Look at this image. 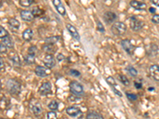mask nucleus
<instances>
[{
    "instance_id": "ddd939ff",
    "label": "nucleus",
    "mask_w": 159,
    "mask_h": 119,
    "mask_svg": "<svg viewBox=\"0 0 159 119\" xmlns=\"http://www.w3.org/2000/svg\"><path fill=\"white\" fill-rule=\"evenodd\" d=\"M149 73H150V76L154 80L156 81H159V66L158 65H156V64H154L152 65L150 68V70H149Z\"/></svg>"
},
{
    "instance_id": "a19ab883",
    "label": "nucleus",
    "mask_w": 159,
    "mask_h": 119,
    "mask_svg": "<svg viewBox=\"0 0 159 119\" xmlns=\"http://www.w3.org/2000/svg\"><path fill=\"white\" fill-rule=\"evenodd\" d=\"M135 87L137 88V89H141L142 87H143V84L141 83H135Z\"/></svg>"
},
{
    "instance_id": "4be33fe9",
    "label": "nucleus",
    "mask_w": 159,
    "mask_h": 119,
    "mask_svg": "<svg viewBox=\"0 0 159 119\" xmlns=\"http://www.w3.org/2000/svg\"><path fill=\"white\" fill-rule=\"evenodd\" d=\"M35 56H36L31 55V54L28 53V54L25 56V63H26V64H33V63H35Z\"/></svg>"
},
{
    "instance_id": "f257e3e1",
    "label": "nucleus",
    "mask_w": 159,
    "mask_h": 119,
    "mask_svg": "<svg viewBox=\"0 0 159 119\" xmlns=\"http://www.w3.org/2000/svg\"><path fill=\"white\" fill-rule=\"evenodd\" d=\"M6 89L10 94L13 95H18L21 92V84L19 81L14 79H10L6 83Z\"/></svg>"
},
{
    "instance_id": "412c9836",
    "label": "nucleus",
    "mask_w": 159,
    "mask_h": 119,
    "mask_svg": "<svg viewBox=\"0 0 159 119\" xmlns=\"http://www.w3.org/2000/svg\"><path fill=\"white\" fill-rule=\"evenodd\" d=\"M9 26L12 28L13 29H19L20 27V22H19L17 19H11L8 21Z\"/></svg>"
},
{
    "instance_id": "a211bd4d",
    "label": "nucleus",
    "mask_w": 159,
    "mask_h": 119,
    "mask_svg": "<svg viewBox=\"0 0 159 119\" xmlns=\"http://www.w3.org/2000/svg\"><path fill=\"white\" fill-rule=\"evenodd\" d=\"M1 41H2L1 43L5 45L7 48H12L14 47L13 39H12L10 36H7V37L1 38Z\"/></svg>"
},
{
    "instance_id": "cd10ccee",
    "label": "nucleus",
    "mask_w": 159,
    "mask_h": 119,
    "mask_svg": "<svg viewBox=\"0 0 159 119\" xmlns=\"http://www.w3.org/2000/svg\"><path fill=\"white\" fill-rule=\"evenodd\" d=\"M119 80H120V82L123 83L125 86H128L130 84V81L128 80V79L127 78V76H125L123 75H119Z\"/></svg>"
},
{
    "instance_id": "20e7f679",
    "label": "nucleus",
    "mask_w": 159,
    "mask_h": 119,
    "mask_svg": "<svg viewBox=\"0 0 159 119\" xmlns=\"http://www.w3.org/2000/svg\"><path fill=\"white\" fill-rule=\"evenodd\" d=\"M69 89L73 95L78 96L84 95V87L77 81H72L69 84Z\"/></svg>"
},
{
    "instance_id": "c85d7f7f",
    "label": "nucleus",
    "mask_w": 159,
    "mask_h": 119,
    "mask_svg": "<svg viewBox=\"0 0 159 119\" xmlns=\"http://www.w3.org/2000/svg\"><path fill=\"white\" fill-rule=\"evenodd\" d=\"M9 36V33L7 30L6 29H4L3 26H0V37L1 38H3V37H6Z\"/></svg>"
},
{
    "instance_id": "f3484780",
    "label": "nucleus",
    "mask_w": 159,
    "mask_h": 119,
    "mask_svg": "<svg viewBox=\"0 0 159 119\" xmlns=\"http://www.w3.org/2000/svg\"><path fill=\"white\" fill-rule=\"evenodd\" d=\"M22 36L24 41H30L33 37H34V32H33L32 29L28 28V29H25L24 31H23Z\"/></svg>"
},
{
    "instance_id": "2f4dec72",
    "label": "nucleus",
    "mask_w": 159,
    "mask_h": 119,
    "mask_svg": "<svg viewBox=\"0 0 159 119\" xmlns=\"http://www.w3.org/2000/svg\"><path fill=\"white\" fill-rule=\"evenodd\" d=\"M46 119H57V114L55 111H50L47 114Z\"/></svg>"
},
{
    "instance_id": "dca6fc26",
    "label": "nucleus",
    "mask_w": 159,
    "mask_h": 119,
    "mask_svg": "<svg viewBox=\"0 0 159 119\" xmlns=\"http://www.w3.org/2000/svg\"><path fill=\"white\" fill-rule=\"evenodd\" d=\"M20 15H21L22 20L25 21H32L34 18V15L33 14L32 11H22L20 13Z\"/></svg>"
},
{
    "instance_id": "39448f33",
    "label": "nucleus",
    "mask_w": 159,
    "mask_h": 119,
    "mask_svg": "<svg viewBox=\"0 0 159 119\" xmlns=\"http://www.w3.org/2000/svg\"><path fill=\"white\" fill-rule=\"evenodd\" d=\"M130 26L134 31H139L144 26V22L138 19L135 16H131L130 19Z\"/></svg>"
},
{
    "instance_id": "2eb2a0df",
    "label": "nucleus",
    "mask_w": 159,
    "mask_h": 119,
    "mask_svg": "<svg viewBox=\"0 0 159 119\" xmlns=\"http://www.w3.org/2000/svg\"><path fill=\"white\" fill-rule=\"evenodd\" d=\"M116 19H117V16L114 12H111V11H108L104 14L103 15V20L106 21L107 24H111L114 22L116 21Z\"/></svg>"
},
{
    "instance_id": "ea45409f",
    "label": "nucleus",
    "mask_w": 159,
    "mask_h": 119,
    "mask_svg": "<svg viewBox=\"0 0 159 119\" xmlns=\"http://www.w3.org/2000/svg\"><path fill=\"white\" fill-rule=\"evenodd\" d=\"M57 60L59 61V62H61V61H62L63 60H65V56L63 55V54H61V53H60V54L57 55Z\"/></svg>"
},
{
    "instance_id": "1a4fd4ad",
    "label": "nucleus",
    "mask_w": 159,
    "mask_h": 119,
    "mask_svg": "<svg viewBox=\"0 0 159 119\" xmlns=\"http://www.w3.org/2000/svg\"><path fill=\"white\" fill-rule=\"evenodd\" d=\"M43 63L45 66L48 68H53L55 64H56V60L54 58V56L52 54H46V56L44 57Z\"/></svg>"
},
{
    "instance_id": "7c9ffc66",
    "label": "nucleus",
    "mask_w": 159,
    "mask_h": 119,
    "mask_svg": "<svg viewBox=\"0 0 159 119\" xmlns=\"http://www.w3.org/2000/svg\"><path fill=\"white\" fill-rule=\"evenodd\" d=\"M126 95H127V97L128 98V99L131 101H136L138 99V96L137 95H135V94H133V93H126Z\"/></svg>"
},
{
    "instance_id": "72a5a7b5",
    "label": "nucleus",
    "mask_w": 159,
    "mask_h": 119,
    "mask_svg": "<svg viewBox=\"0 0 159 119\" xmlns=\"http://www.w3.org/2000/svg\"><path fill=\"white\" fill-rule=\"evenodd\" d=\"M107 82L108 83V84L110 85L111 87H116V83L115 81V79H113V77L109 76L108 77V79H107Z\"/></svg>"
},
{
    "instance_id": "37998d69",
    "label": "nucleus",
    "mask_w": 159,
    "mask_h": 119,
    "mask_svg": "<svg viewBox=\"0 0 159 119\" xmlns=\"http://www.w3.org/2000/svg\"><path fill=\"white\" fill-rule=\"evenodd\" d=\"M0 62H1V71H3L4 70V63H3V59L1 58L0 59Z\"/></svg>"
},
{
    "instance_id": "f704fd0d",
    "label": "nucleus",
    "mask_w": 159,
    "mask_h": 119,
    "mask_svg": "<svg viewBox=\"0 0 159 119\" xmlns=\"http://www.w3.org/2000/svg\"><path fill=\"white\" fill-rule=\"evenodd\" d=\"M97 29L101 33H103V32L105 31V29H104V27H103V25L101 23V21H97Z\"/></svg>"
},
{
    "instance_id": "7ed1b4c3",
    "label": "nucleus",
    "mask_w": 159,
    "mask_h": 119,
    "mask_svg": "<svg viewBox=\"0 0 159 119\" xmlns=\"http://www.w3.org/2000/svg\"><path fill=\"white\" fill-rule=\"evenodd\" d=\"M127 31V26L126 24L121 21H116L111 26V32L113 34L116 36H122Z\"/></svg>"
},
{
    "instance_id": "f03ea898",
    "label": "nucleus",
    "mask_w": 159,
    "mask_h": 119,
    "mask_svg": "<svg viewBox=\"0 0 159 119\" xmlns=\"http://www.w3.org/2000/svg\"><path fill=\"white\" fill-rule=\"evenodd\" d=\"M29 107H30V111H31L35 116L38 117L42 114L43 108H42V106H41V103L38 99L32 98V99L30 100V104H29Z\"/></svg>"
},
{
    "instance_id": "58836bf2",
    "label": "nucleus",
    "mask_w": 159,
    "mask_h": 119,
    "mask_svg": "<svg viewBox=\"0 0 159 119\" xmlns=\"http://www.w3.org/2000/svg\"><path fill=\"white\" fill-rule=\"evenodd\" d=\"M111 89L113 90V91L115 92V94H116V95H117L118 96H119V97H122V96H123L122 93L120 92L119 90H117V89L116 88V87H111Z\"/></svg>"
},
{
    "instance_id": "9d476101",
    "label": "nucleus",
    "mask_w": 159,
    "mask_h": 119,
    "mask_svg": "<svg viewBox=\"0 0 159 119\" xmlns=\"http://www.w3.org/2000/svg\"><path fill=\"white\" fill-rule=\"evenodd\" d=\"M35 74L39 77H46L50 75V69L43 66H37L35 68Z\"/></svg>"
},
{
    "instance_id": "b1692460",
    "label": "nucleus",
    "mask_w": 159,
    "mask_h": 119,
    "mask_svg": "<svg viewBox=\"0 0 159 119\" xmlns=\"http://www.w3.org/2000/svg\"><path fill=\"white\" fill-rule=\"evenodd\" d=\"M56 49H57L56 46H53V45H47L46 44V45H44L43 46V50L46 53H48V54H51L53 52H55Z\"/></svg>"
},
{
    "instance_id": "a18cd8bd",
    "label": "nucleus",
    "mask_w": 159,
    "mask_h": 119,
    "mask_svg": "<svg viewBox=\"0 0 159 119\" xmlns=\"http://www.w3.org/2000/svg\"><path fill=\"white\" fill-rule=\"evenodd\" d=\"M148 90H150V91H151V90H154V87H149Z\"/></svg>"
},
{
    "instance_id": "bb28decb",
    "label": "nucleus",
    "mask_w": 159,
    "mask_h": 119,
    "mask_svg": "<svg viewBox=\"0 0 159 119\" xmlns=\"http://www.w3.org/2000/svg\"><path fill=\"white\" fill-rule=\"evenodd\" d=\"M126 70L129 72V74L131 76H133V77L137 76L138 71L133 66H130H130H128L127 68H126Z\"/></svg>"
},
{
    "instance_id": "f8f14e48",
    "label": "nucleus",
    "mask_w": 159,
    "mask_h": 119,
    "mask_svg": "<svg viewBox=\"0 0 159 119\" xmlns=\"http://www.w3.org/2000/svg\"><path fill=\"white\" fill-rule=\"evenodd\" d=\"M53 4L54 7L56 8L57 12L61 15L65 16L66 14V10H65L64 5L62 4L61 0H53Z\"/></svg>"
},
{
    "instance_id": "aec40b11",
    "label": "nucleus",
    "mask_w": 159,
    "mask_h": 119,
    "mask_svg": "<svg viewBox=\"0 0 159 119\" xmlns=\"http://www.w3.org/2000/svg\"><path fill=\"white\" fill-rule=\"evenodd\" d=\"M61 37L59 36H53V37H47L45 39V42L47 45H54L58 41Z\"/></svg>"
},
{
    "instance_id": "c756f323",
    "label": "nucleus",
    "mask_w": 159,
    "mask_h": 119,
    "mask_svg": "<svg viewBox=\"0 0 159 119\" xmlns=\"http://www.w3.org/2000/svg\"><path fill=\"white\" fill-rule=\"evenodd\" d=\"M32 13L34 15V17H38V16H40L41 14H42V11L39 9L38 7H34L33 8L32 10Z\"/></svg>"
},
{
    "instance_id": "0eeeda50",
    "label": "nucleus",
    "mask_w": 159,
    "mask_h": 119,
    "mask_svg": "<svg viewBox=\"0 0 159 119\" xmlns=\"http://www.w3.org/2000/svg\"><path fill=\"white\" fill-rule=\"evenodd\" d=\"M66 114L68 115H69L70 117H73V118H82L83 116V113L82 111L80 110L76 106H70V107H68L66 109Z\"/></svg>"
},
{
    "instance_id": "c03bdc74",
    "label": "nucleus",
    "mask_w": 159,
    "mask_h": 119,
    "mask_svg": "<svg viewBox=\"0 0 159 119\" xmlns=\"http://www.w3.org/2000/svg\"><path fill=\"white\" fill-rule=\"evenodd\" d=\"M149 11H150V13L154 14V13H155V11H156V9H154V7H150V9H149Z\"/></svg>"
},
{
    "instance_id": "393cba45",
    "label": "nucleus",
    "mask_w": 159,
    "mask_h": 119,
    "mask_svg": "<svg viewBox=\"0 0 159 119\" xmlns=\"http://www.w3.org/2000/svg\"><path fill=\"white\" fill-rule=\"evenodd\" d=\"M58 106H59V104H58L57 101L53 100L49 103V104L48 105V107H49V110H51L52 111H55L58 109Z\"/></svg>"
},
{
    "instance_id": "5701e85b",
    "label": "nucleus",
    "mask_w": 159,
    "mask_h": 119,
    "mask_svg": "<svg viewBox=\"0 0 159 119\" xmlns=\"http://www.w3.org/2000/svg\"><path fill=\"white\" fill-rule=\"evenodd\" d=\"M86 119H103V118L97 112H91L87 115Z\"/></svg>"
},
{
    "instance_id": "e433bc0d",
    "label": "nucleus",
    "mask_w": 159,
    "mask_h": 119,
    "mask_svg": "<svg viewBox=\"0 0 159 119\" xmlns=\"http://www.w3.org/2000/svg\"><path fill=\"white\" fill-rule=\"evenodd\" d=\"M6 51H7V48L3 44L1 43V44H0V52H1V53H2V54H3V53H6Z\"/></svg>"
},
{
    "instance_id": "79ce46f5",
    "label": "nucleus",
    "mask_w": 159,
    "mask_h": 119,
    "mask_svg": "<svg viewBox=\"0 0 159 119\" xmlns=\"http://www.w3.org/2000/svg\"><path fill=\"white\" fill-rule=\"evenodd\" d=\"M151 3H153L154 5L157 6H159V0H150Z\"/></svg>"
},
{
    "instance_id": "473e14b6",
    "label": "nucleus",
    "mask_w": 159,
    "mask_h": 119,
    "mask_svg": "<svg viewBox=\"0 0 159 119\" xmlns=\"http://www.w3.org/2000/svg\"><path fill=\"white\" fill-rule=\"evenodd\" d=\"M37 52H38V48H37L36 46H31V47L29 48V49H28V53L31 54V55L36 56Z\"/></svg>"
},
{
    "instance_id": "6ab92c4d",
    "label": "nucleus",
    "mask_w": 159,
    "mask_h": 119,
    "mask_svg": "<svg viewBox=\"0 0 159 119\" xmlns=\"http://www.w3.org/2000/svg\"><path fill=\"white\" fill-rule=\"evenodd\" d=\"M9 58L11 59V61H12V63H14V66H20L21 65V61L19 56L17 55L16 53H14V54H11V56H9Z\"/></svg>"
},
{
    "instance_id": "c9c22d12",
    "label": "nucleus",
    "mask_w": 159,
    "mask_h": 119,
    "mask_svg": "<svg viewBox=\"0 0 159 119\" xmlns=\"http://www.w3.org/2000/svg\"><path fill=\"white\" fill-rule=\"evenodd\" d=\"M70 74L73 76L75 77H79L81 76V72L77 70H75V69H72L70 70Z\"/></svg>"
},
{
    "instance_id": "4468645a",
    "label": "nucleus",
    "mask_w": 159,
    "mask_h": 119,
    "mask_svg": "<svg viewBox=\"0 0 159 119\" xmlns=\"http://www.w3.org/2000/svg\"><path fill=\"white\" fill-rule=\"evenodd\" d=\"M130 6L133 7L137 11H143L145 10L146 8V3L140 2V1H137V0H132L130 2Z\"/></svg>"
},
{
    "instance_id": "6e6552de",
    "label": "nucleus",
    "mask_w": 159,
    "mask_h": 119,
    "mask_svg": "<svg viewBox=\"0 0 159 119\" xmlns=\"http://www.w3.org/2000/svg\"><path fill=\"white\" fill-rule=\"evenodd\" d=\"M52 90V85L50 82H45L43 83L41 86L39 87L38 92L41 96H45V95H49L51 93Z\"/></svg>"
},
{
    "instance_id": "4c0bfd02",
    "label": "nucleus",
    "mask_w": 159,
    "mask_h": 119,
    "mask_svg": "<svg viewBox=\"0 0 159 119\" xmlns=\"http://www.w3.org/2000/svg\"><path fill=\"white\" fill-rule=\"evenodd\" d=\"M152 21L154 22V23L156 24H159V15L158 14H156V15L153 16V18H152Z\"/></svg>"
},
{
    "instance_id": "423d86ee",
    "label": "nucleus",
    "mask_w": 159,
    "mask_h": 119,
    "mask_svg": "<svg viewBox=\"0 0 159 119\" xmlns=\"http://www.w3.org/2000/svg\"><path fill=\"white\" fill-rule=\"evenodd\" d=\"M121 45L125 52H127L129 55H132L135 50V46L131 41L128 39H124L121 41Z\"/></svg>"
},
{
    "instance_id": "9b49d317",
    "label": "nucleus",
    "mask_w": 159,
    "mask_h": 119,
    "mask_svg": "<svg viewBox=\"0 0 159 119\" xmlns=\"http://www.w3.org/2000/svg\"><path fill=\"white\" fill-rule=\"evenodd\" d=\"M66 29H67L68 33H70L71 36H72L74 39L76 40V41H81L80 34H79L78 31H77V29H76L75 26H73V25H71V24L68 23L66 24Z\"/></svg>"
},
{
    "instance_id": "a878e982",
    "label": "nucleus",
    "mask_w": 159,
    "mask_h": 119,
    "mask_svg": "<svg viewBox=\"0 0 159 119\" xmlns=\"http://www.w3.org/2000/svg\"><path fill=\"white\" fill-rule=\"evenodd\" d=\"M34 2V0H19L20 5L24 6V7H29L33 4Z\"/></svg>"
}]
</instances>
